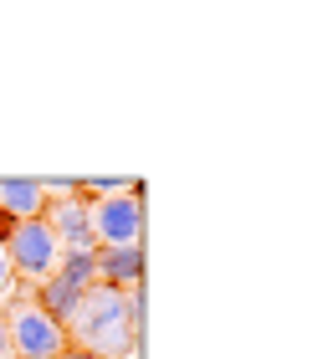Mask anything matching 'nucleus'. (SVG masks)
Masks as SVG:
<instances>
[{"label":"nucleus","mask_w":333,"mask_h":359,"mask_svg":"<svg viewBox=\"0 0 333 359\" xmlns=\"http://www.w3.org/2000/svg\"><path fill=\"white\" fill-rule=\"evenodd\" d=\"M67 349L93 354V359H133L139 354V323L128 318L123 292L113 287H88L77 298V313L67 323Z\"/></svg>","instance_id":"f257e3e1"},{"label":"nucleus","mask_w":333,"mask_h":359,"mask_svg":"<svg viewBox=\"0 0 333 359\" xmlns=\"http://www.w3.org/2000/svg\"><path fill=\"white\" fill-rule=\"evenodd\" d=\"M6 329H11V359H57L67 354V329L36 308V292H15L6 303Z\"/></svg>","instance_id":"f03ea898"},{"label":"nucleus","mask_w":333,"mask_h":359,"mask_svg":"<svg viewBox=\"0 0 333 359\" xmlns=\"http://www.w3.org/2000/svg\"><path fill=\"white\" fill-rule=\"evenodd\" d=\"M0 241H6V257H11L15 277H31V283H46L62 262V247H57L46 221H6L0 226Z\"/></svg>","instance_id":"7ed1b4c3"},{"label":"nucleus","mask_w":333,"mask_h":359,"mask_svg":"<svg viewBox=\"0 0 333 359\" xmlns=\"http://www.w3.org/2000/svg\"><path fill=\"white\" fill-rule=\"evenodd\" d=\"M88 221H93V241L97 247H139V236H144V201H139V190L108 195V201H88Z\"/></svg>","instance_id":"20e7f679"},{"label":"nucleus","mask_w":333,"mask_h":359,"mask_svg":"<svg viewBox=\"0 0 333 359\" xmlns=\"http://www.w3.org/2000/svg\"><path fill=\"white\" fill-rule=\"evenodd\" d=\"M41 221L52 226V236H57L62 252H97L93 221H88V201H82V195H72V201H52Z\"/></svg>","instance_id":"39448f33"},{"label":"nucleus","mask_w":333,"mask_h":359,"mask_svg":"<svg viewBox=\"0 0 333 359\" xmlns=\"http://www.w3.org/2000/svg\"><path fill=\"white\" fill-rule=\"evenodd\" d=\"M97 283L113 292H133L144 283V247H97Z\"/></svg>","instance_id":"423d86ee"},{"label":"nucleus","mask_w":333,"mask_h":359,"mask_svg":"<svg viewBox=\"0 0 333 359\" xmlns=\"http://www.w3.org/2000/svg\"><path fill=\"white\" fill-rule=\"evenodd\" d=\"M0 216L6 221H41L46 216L41 180H0Z\"/></svg>","instance_id":"0eeeda50"},{"label":"nucleus","mask_w":333,"mask_h":359,"mask_svg":"<svg viewBox=\"0 0 333 359\" xmlns=\"http://www.w3.org/2000/svg\"><path fill=\"white\" fill-rule=\"evenodd\" d=\"M31 292H36V308H41V313H52V318L62 323V329L72 323V313H77V298H82L77 287H67L62 277H46V283H36Z\"/></svg>","instance_id":"6e6552de"},{"label":"nucleus","mask_w":333,"mask_h":359,"mask_svg":"<svg viewBox=\"0 0 333 359\" xmlns=\"http://www.w3.org/2000/svg\"><path fill=\"white\" fill-rule=\"evenodd\" d=\"M52 277H62V283L77 287V292L97 287V252H62V262H57Z\"/></svg>","instance_id":"1a4fd4ad"},{"label":"nucleus","mask_w":333,"mask_h":359,"mask_svg":"<svg viewBox=\"0 0 333 359\" xmlns=\"http://www.w3.org/2000/svg\"><path fill=\"white\" fill-rule=\"evenodd\" d=\"M123 190H139V180H123V175H97V180H77V195H93V201H108V195H123Z\"/></svg>","instance_id":"9d476101"},{"label":"nucleus","mask_w":333,"mask_h":359,"mask_svg":"<svg viewBox=\"0 0 333 359\" xmlns=\"http://www.w3.org/2000/svg\"><path fill=\"white\" fill-rule=\"evenodd\" d=\"M15 283H21V277H15L11 257H6V241H0V313H6V303L15 298Z\"/></svg>","instance_id":"9b49d317"},{"label":"nucleus","mask_w":333,"mask_h":359,"mask_svg":"<svg viewBox=\"0 0 333 359\" xmlns=\"http://www.w3.org/2000/svg\"><path fill=\"white\" fill-rule=\"evenodd\" d=\"M0 359H11V329H6V313H0Z\"/></svg>","instance_id":"f8f14e48"},{"label":"nucleus","mask_w":333,"mask_h":359,"mask_svg":"<svg viewBox=\"0 0 333 359\" xmlns=\"http://www.w3.org/2000/svg\"><path fill=\"white\" fill-rule=\"evenodd\" d=\"M57 359H93V354H77V349H67V354H57Z\"/></svg>","instance_id":"ddd939ff"}]
</instances>
